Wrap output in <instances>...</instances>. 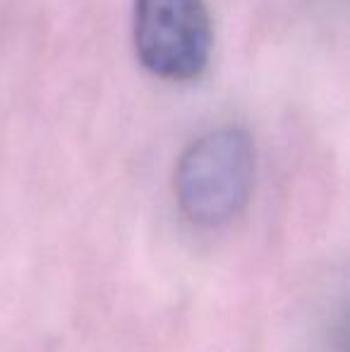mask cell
<instances>
[{
    "label": "cell",
    "instance_id": "obj_1",
    "mask_svg": "<svg viewBox=\"0 0 350 352\" xmlns=\"http://www.w3.org/2000/svg\"><path fill=\"white\" fill-rule=\"evenodd\" d=\"M257 175V151L248 130L221 125L199 135L175 163L173 192L182 216L199 228H219L248 206Z\"/></svg>",
    "mask_w": 350,
    "mask_h": 352
},
{
    "label": "cell",
    "instance_id": "obj_2",
    "mask_svg": "<svg viewBox=\"0 0 350 352\" xmlns=\"http://www.w3.org/2000/svg\"><path fill=\"white\" fill-rule=\"evenodd\" d=\"M137 60L166 82H195L211 60L214 24L206 0H135Z\"/></svg>",
    "mask_w": 350,
    "mask_h": 352
}]
</instances>
